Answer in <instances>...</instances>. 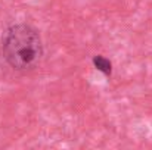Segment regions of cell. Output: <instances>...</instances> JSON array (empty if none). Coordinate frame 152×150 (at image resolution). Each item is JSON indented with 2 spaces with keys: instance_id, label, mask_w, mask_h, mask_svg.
<instances>
[{
  "instance_id": "obj_1",
  "label": "cell",
  "mask_w": 152,
  "mask_h": 150,
  "mask_svg": "<svg viewBox=\"0 0 152 150\" xmlns=\"http://www.w3.org/2000/svg\"><path fill=\"white\" fill-rule=\"evenodd\" d=\"M1 51L7 65L16 71H28L43 57L40 33L30 24L10 25L1 37Z\"/></svg>"
},
{
  "instance_id": "obj_2",
  "label": "cell",
  "mask_w": 152,
  "mask_h": 150,
  "mask_svg": "<svg viewBox=\"0 0 152 150\" xmlns=\"http://www.w3.org/2000/svg\"><path fill=\"white\" fill-rule=\"evenodd\" d=\"M92 62H93V66H95L98 71H101L102 74L111 75V72H112V63H111L109 59H106V57L102 56V54H98V56L93 57Z\"/></svg>"
}]
</instances>
